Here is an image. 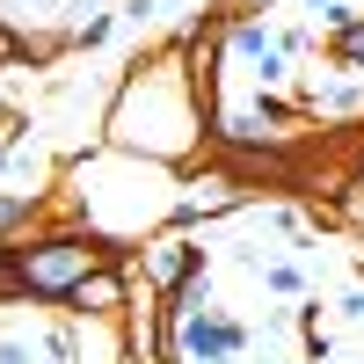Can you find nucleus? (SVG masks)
<instances>
[{"mask_svg": "<svg viewBox=\"0 0 364 364\" xmlns=\"http://www.w3.org/2000/svg\"><path fill=\"white\" fill-rule=\"evenodd\" d=\"M0 364H29V350L22 343H0Z\"/></svg>", "mask_w": 364, "mask_h": 364, "instance_id": "423d86ee", "label": "nucleus"}, {"mask_svg": "<svg viewBox=\"0 0 364 364\" xmlns=\"http://www.w3.org/2000/svg\"><path fill=\"white\" fill-rule=\"evenodd\" d=\"M102 255H109V248H87V240H37V248H8L22 291H37V299H73V291L102 269Z\"/></svg>", "mask_w": 364, "mask_h": 364, "instance_id": "f257e3e1", "label": "nucleus"}, {"mask_svg": "<svg viewBox=\"0 0 364 364\" xmlns=\"http://www.w3.org/2000/svg\"><path fill=\"white\" fill-rule=\"evenodd\" d=\"M240 328L233 321H182V350L190 357H204V364H226V357H240Z\"/></svg>", "mask_w": 364, "mask_h": 364, "instance_id": "f03ea898", "label": "nucleus"}, {"mask_svg": "<svg viewBox=\"0 0 364 364\" xmlns=\"http://www.w3.org/2000/svg\"><path fill=\"white\" fill-rule=\"evenodd\" d=\"M117 299H124V284H117V277H109V269H95V277H87V284L73 291V306H80V314H109V306H117Z\"/></svg>", "mask_w": 364, "mask_h": 364, "instance_id": "7ed1b4c3", "label": "nucleus"}, {"mask_svg": "<svg viewBox=\"0 0 364 364\" xmlns=\"http://www.w3.org/2000/svg\"><path fill=\"white\" fill-rule=\"evenodd\" d=\"M22 219H29V197H0V233L22 226Z\"/></svg>", "mask_w": 364, "mask_h": 364, "instance_id": "39448f33", "label": "nucleus"}, {"mask_svg": "<svg viewBox=\"0 0 364 364\" xmlns=\"http://www.w3.org/2000/svg\"><path fill=\"white\" fill-rule=\"evenodd\" d=\"M336 58H343V66H364V22L336 29Z\"/></svg>", "mask_w": 364, "mask_h": 364, "instance_id": "20e7f679", "label": "nucleus"}]
</instances>
